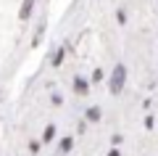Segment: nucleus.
<instances>
[{
    "label": "nucleus",
    "instance_id": "obj_1",
    "mask_svg": "<svg viewBox=\"0 0 158 156\" xmlns=\"http://www.w3.org/2000/svg\"><path fill=\"white\" fill-rule=\"evenodd\" d=\"M127 85V66L124 64H116L111 72V77H108V90H111V95H118L121 90H124Z\"/></svg>",
    "mask_w": 158,
    "mask_h": 156
},
{
    "label": "nucleus",
    "instance_id": "obj_2",
    "mask_svg": "<svg viewBox=\"0 0 158 156\" xmlns=\"http://www.w3.org/2000/svg\"><path fill=\"white\" fill-rule=\"evenodd\" d=\"M74 93H77V95H87V93H90V79L74 77Z\"/></svg>",
    "mask_w": 158,
    "mask_h": 156
},
{
    "label": "nucleus",
    "instance_id": "obj_3",
    "mask_svg": "<svg viewBox=\"0 0 158 156\" xmlns=\"http://www.w3.org/2000/svg\"><path fill=\"white\" fill-rule=\"evenodd\" d=\"M34 6H37V0H24V3H21V11H19V19H21V21H27V19L32 16Z\"/></svg>",
    "mask_w": 158,
    "mask_h": 156
},
{
    "label": "nucleus",
    "instance_id": "obj_4",
    "mask_svg": "<svg viewBox=\"0 0 158 156\" xmlns=\"http://www.w3.org/2000/svg\"><path fill=\"white\" fill-rule=\"evenodd\" d=\"M100 117H103L100 106H90V109H87V111H85V119H87V122H90V124H98V122H100Z\"/></svg>",
    "mask_w": 158,
    "mask_h": 156
},
{
    "label": "nucleus",
    "instance_id": "obj_5",
    "mask_svg": "<svg viewBox=\"0 0 158 156\" xmlns=\"http://www.w3.org/2000/svg\"><path fill=\"white\" fill-rule=\"evenodd\" d=\"M71 148H74V138H61V143H58V151H61V154H69Z\"/></svg>",
    "mask_w": 158,
    "mask_h": 156
},
{
    "label": "nucleus",
    "instance_id": "obj_6",
    "mask_svg": "<svg viewBox=\"0 0 158 156\" xmlns=\"http://www.w3.org/2000/svg\"><path fill=\"white\" fill-rule=\"evenodd\" d=\"M63 58H66V48H58L56 53H53V66H61Z\"/></svg>",
    "mask_w": 158,
    "mask_h": 156
},
{
    "label": "nucleus",
    "instance_id": "obj_7",
    "mask_svg": "<svg viewBox=\"0 0 158 156\" xmlns=\"http://www.w3.org/2000/svg\"><path fill=\"white\" fill-rule=\"evenodd\" d=\"M53 138H56V124H48V127L42 130V140H45V143H50Z\"/></svg>",
    "mask_w": 158,
    "mask_h": 156
},
{
    "label": "nucleus",
    "instance_id": "obj_8",
    "mask_svg": "<svg viewBox=\"0 0 158 156\" xmlns=\"http://www.w3.org/2000/svg\"><path fill=\"white\" fill-rule=\"evenodd\" d=\"M103 79H106V74H103V69H95V72H92V77H90V85H92V82L98 85V82H103Z\"/></svg>",
    "mask_w": 158,
    "mask_h": 156
},
{
    "label": "nucleus",
    "instance_id": "obj_9",
    "mask_svg": "<svg viewBox=\"0 0 158 156\" xmlns=\"http://www.w3.org/2000/svg\"><path fill=\"white\" fill-rule=\"evenodd\" d=\"M50 100H53V106H61V103H63V95H61V93H53Z\"/></svg>",
    "mask_w": 158,
    "mask_h": 156
},
{
    "label": "nucleus",
    "instance_id": "obj_10",
    "mask_svg": "<svg viewBox=\"0 0 158 156\" xmlns=\"http://www.w3.org/2000/svg\"><path fill=\"white\" fill-rule=\"evenodd\" d=\"M121 143H124V138H121V135H113V138H111V145H113V148H118Z\"/></svg>",
    "mask_w": 158,
    "mask_h": 156
},
{
    "label": "nucleus",
    "instance_id": "obj_11",
    "mask_svg": "<svg viewBox=\"0 0 158 156\" xmlns=\"http://www.w3.org/2000/svg\"><path fill=\"white\" fill-rule=\"evenodd\" d=\"M153 127H156V119L148 114V117H145V130H153Z\"/></svg>",
    "mask_w": 158,
    "mask_h": 156
},
{
    "label": "nucleus",
    "instance_id": "obj_12",
    "mask_svg": "<svg viewBox=\"0 0 158 156\" xmlns=\"http://www.w3.org/2000/svg\"><path fill=\"white\" fill-rule=\"evenodd\" d=\"M116 21L118 24H127V13L124 11H116Z\"/></svg>",
    "mask_w": 158,
    "mask_h": 156
},
{
    "label": "nucleus",
    "instance_id": "obj_13",
    "mask_svg": "<svg viewBox=\"0 0 158 156\" xmlns=\"http://www.w3.org/2000/svg\"><path fill=\"white\" fill-rule=\"evenodd\" d=\"M40 148H42V145H40V143H37V140H32V143H29V151H32V154H37V151H40Z\"/></svg>",
    "mask_w": 158,
    "mask_h": 156
},
{
    "label": "nucleus",
    "instance_id": "obj_14",
    "mask_svg": "<svg viewBox=\"0 0 158 156\" xmlns=\"http://www.w3.org/2000/svg\"><path fill=\"white\" fill-rule=\"evenodd\" d=\"M106 156H121V151H118V148H111V151H108Z\"/></svg>",
    "mask_w": 158,
    "mask_h": 156
}]
</instances>
